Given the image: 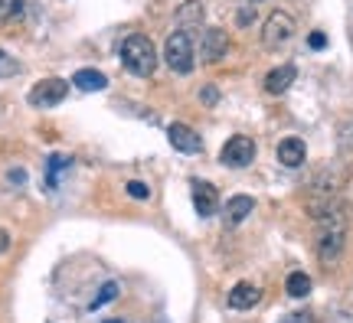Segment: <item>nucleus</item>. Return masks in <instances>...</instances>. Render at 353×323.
<instances>
[{
	"instance_id": "2",
	"label": "nucleus",
	"mask_w": 353,
	"mask_h": 323,
	"mask_svg": "<svg viewBox=\"0 0 353 323\" xmlns=\"http://www.w3.org/2000/svg\"><path fill=\"white\" fill-rule=\"evenodd\" d=\"M164 59H167V65H170L176 75H190V72H193L196 56H193V39H190L187 30H176V33H170V37H167Z\"/></svg>"
},
{
	"instance_id": "20",
	"label": "nucleus",
	"mask_w": 353,
	"mask_h": 323,
	"mask_svg": "<svg viewBox=\"0 0 353 323\" xmlns=\"http://www.w3.org/2000/svg\"><path fill=\"white\" fill-rule=\"evenodd\" d=\"M125 193L131 199H151V187H148V183H141V180H128Z\"/></svg>"
},
{
	"instance_id": "24",
	"label": "nucleus",
	"mask_w": 353,
	"mask_h": 323,
	"mask_svg": "<svg viewBox=\"0 0 353 323\" xmlns=\"http://www.w3.org/2000/svg\"><path fill=\"white\" fill-rule=\"evenodd\" d=\"M281 323H317L311 313H291V317H285Z\"/></svg>"
},
{
	"instance_id": "16",
	"label": "nucleus",
	"mask_w": 353,
	"mask_h": 323,
	"mask_svg": "<svg viewBox=\"0 0 353 323\" xmlns=\"http://www.w3.org/2000/svg\"><path fill=\"white\" fill-rule=\"evenodd\" d=\"M285 291H288L291 298H307L311 294V278L304 271H291L288 281H285Z\"/></svg>"
},
{
	"instance_id": "7",
	"label": "nucleus",
	"mask_w": 353,
	"mask_h": 323,
	"mask_svg": "<svg viewBox=\"0 0 353 323\" xmlns=\"http://www.w3.org/2000/svg\"><path fill=\"white\" fill-rule=\"evenodd\" d=\"M167 137H170V144H174L180 154H200L203 150V137L187 125H170Z\"/></svg>"
},
{
	"instance_id": "14",
	"label": "nucleus",
	"mask_w": 353,
	"mask_h": 323,
	"mask_svg": "<svg viewBox=\"0 0 353 323\" xmlns=\"http://www.w3.org/2000/svg\"><path fill=\"white\" fill-rule=\"evenodd\" d=\"M72 85L82 88V92H101V88L108 85V79L99 72V69H79L72 75Z\"/></svg>"
},
{
	"instance_id": "15",
	"label": "nucleus",
	"mask_w": 353,
	"mask_h": 323,
	"mask_svg": "<svg viewBox=\"0 0 353 323\" xmlns=\"http://www.w3.org/2000/svg\"><path fill=\"white\" fill-rule=\"evenodd\" d=\"M69 167H72V160H69L65 154H52L50 160H46V180H43V183H46V189H56L59 174H63V170H69Z\"/></svg>"
},
{
	"instance_id": "26",
	"label": "nucleus",
	"mask_w": 353,
	"mask_h": 323,
	"mask_svg": "<svg viewBox=\"0 0 353 323\" xmlns=\"http://www.w3.org/2000/svg\"><path fill=\"white\" fill-rule=\"evenodd\" d=\"M10 249V236H7V232H3V229H0V255H3V251Z\"/></svg>"
},
{
	"instance_id": "28",
	"label": "nucleus",
	"mask_w": 353,
	"mask_h": 323,
	"mask_svg": "<svg viewBox=\"0 0 353 323\" xmlns=\"http://www.w3.org/2000/svg\"><path fill=\"white\" fill-rule=\"evenodd\" d=\"M249 3H259V0H249Z\"/></svg>"
},
{
	"instance_id": "18",
	"label": "nucleus",
	"mask_w": 353,
	"mask_h": 323,
	"mask_svg": "<svg viewBox=\"0 0 353 323\" xmlns=\"http://www.w3.org/2000/svg\"><path fill=\"white\" fill-rule=\"evenodd\" d=\"M23 17V0H0V20H17Z\"/></svg>"
},
{
	"instance_id": "4",
	"label": "nucleus",
	"mask_w": 353,
	"mask_h": 323,
	"mask_svg": "<svg viewBox=\"0 0 353 323\" xmlns=\"http://www.w3.org/2000/svg\"><path fill=\"white\" fill-rule=\"evenodd\" d=\"M219 160L226 163V167H236V170L249 167L255 160V140L245 134L229 137L226 144H223V150H219Z\"/></svg>"
},
{
	"instance_id": "11",
	"label": "nucleus",
	"mask_w": 353,
	"mask_h": 323,
	"mask_svg": "<svg viewBox=\"0 0 353 323\" xmlns=\"http://www.w3.org/2000/svg\"><path fill=\"white\" fill-rule=\"evenodd\" d=\"M294 79H298V69H294V65H278V69H272V72L265 75V92H268V95H281V92L291 88Z\"/></svg>"
},
{
	"instance_id": "1",
	"label": "nucleus",
	"mask_w": 353,
	"mask_h": 323,
	"mask_svg": "<svg viewBox=\"0 0 353 323\" xmlns=\"http://www.w3.org/2000/svg\"><path fill=\"white\" fill-rule=\"evenodd\" d=\"M121 65L131 75H141V79L154 75V69H157V50H154V43L144 33H131L121 43Z\"/></svg>"
},
{
	"instance_id": "22",
	"label": "nucleus",
	"mask_w": 353,
	"mask_h": 323,
	"mask_svg": "<svg viewBox=\"0 0 353 323\" xmlns=\"http://www.w3.org/2000/svg\"><path fill=\"white\" fill-rule=\"evenodd\" d=\"M307 46H311V50H324V46H327V37H324L321 30H314V33L307 37Z\"/></svg>"
},
{
	"instance_id": "12",
	"label": "nucleus",
	"mask_w": 353,
	"mask_h": 323,
	"mask_svg": "<svg viewBox=\"0 0 353 323\" xmlns=\"http://www.w3.org/2000/svg\"><path fill=\"white\" fill-rule=\"evenodd\" d=\"M203 17H206V10H203V0H187L183 7H176V26L180 30H196V26H203Z\"/></svg>"
},
{
	"instance_id": "23",
	"label": "nucleus",
	"mask_w": 353,
	"mask_h": 323,
	"mask_svg": "<svg viewBox=\"0 0 353 323\" xmlns=\"http://www.w3.org/2000/svg\"><path fill=\"white\" fill-rule=\"evenodd\" d=\"M252 17H255V7H242L236 20H239V26H249V23H252Z\"/></svg>"
},
{
	"instance_id": "17",
	"label": "nucleus",
	"mask_w": 353,
	"mask_h": 323,
	"mask_svg": "<svg viewBox=\"0 0 353 323\" xmlns=\"http://www.w3.org/2000/svg\"><path fill=\"white\" fill-rule=\"evenodd\" d=\"M118 291H121V284H118V281H108V284H101L99 294L92 298V311H99V307H105V304H112V300L118 298Z\"/></svg>"
},
{
	"instance_id": "19",
	"label": "nucleus",
	"mask_w": 353,
	"mask_h": 323,
	"mask_svg": "<svg viewBox=\"0 0 353 323\" xmlns=\"http://www.w3.org/2000/svg\"><path fill=\"white\" fill-rule=\"evenodd\" d=\"M17 72H20V63L13 59L10 52H3V50H0V79H13Z\"/></svg>"
},
{
	"instance_id": "27",
	"label": "nucleus",
	"mask_w": 353,
	"mask_h": 323,
	"mask_svg": "<svg viewBox=\"0 0 353 323\" xmlns=\"http://www.w3.org/2000/svg\"><path fill=\"white\" fill-rule=\"evenodd\" d=\"M105 323H125V320H105Z\"/></svg>"
},
{
	"instance_id": "25",
	"label": "nucleus",
	"mask_w": 353,
	"mask_h": 323,
	"mask_svg": "<svg viewBox=\"0 0 353 323\" xmlns=\"http://www.w3.org/2000/svg\"><path fill=\"white\" fill-rule=\"evenodd\" d=\"M7 180H10V183H26V170H10Z\"/></svg>"
},
{
	"instance_id": "10",
	"label": "nucleus",
	"mask_w": 353,
	"mask_h": 323,
	"mask_svg": "<svg viewBox=\"0 0 353 323\" xmlns=\"http://www.w3.org/2000/svg\"><path fill=\"white\" fill-rule=\"evenodd\" d=\"M259 298H262L259 287L249 284V281H239V284L229 291V307H232V311H249V307L259 304Z\"/></svg>"
},
{
	"instance_id": "6",
	"label": "nucleus",
	"mask_w": 353,
	"mask_h": 323,
	"mask_svg": "<svg viewBox=\"0 0 353 323\" xmlns=\"http://www.w3.org/2000/svg\"><path fill=\"white\" fill-rule=\"evenodd\" d=\"M226 52H229V33L226 30L213 26V30L203 33V43H200V59L203 63H219V59H226Z\"/></svg>"
},
{
	"instance_id": "3",
	"label": "nucleus",
	"mask_w": 353,
	"mask_h": 323,
	"mask_svg": "<svg viewBox=\"0 0 353 323\" xmlns=\"http://www.w3.org/2000/svg\"><path fill=\"white\" fill-rule=\"evenodd\" d=\"M294 37V17L285 10H275L262 26V43L268 50H278V46H285L288 39Z\"/></svg>"
},
{
	"instance_id": "13",
	"label": "nucleus",
	"mask_w": 353,
	"mask_h": 323,
	"mask_svg": "<svg viewBox=\"0 0 353 323\" xmlns=\"http://www.w3.org/2000/svg\"><path fill=\"white\" fill-rule=\"evenodd\" d=\"M252 209H255V199L252 196H232L226 202V222L229 225L245 222V219L252 216Z\"/></svg>"
},
{
	"instance_id": "5",
	"label": "nucleus",
	"mask_w": 353,
	"mask_h": 323,
	"mask_svg": "<svg viewBox=\"0 0 353 323\" xmlns=\"http://www.w3.org/2000/svg\"><path fill=\"white\" fill-rule=\"evenodd\" d=\"M65 92H69V85L63 79H43V82L30 88V105L33 108H52V105H59L65 98Z\"/></svg>"
},
{
	"instance_id": "9",
	"label": "nucleus",
	"mask_w": 353,
	"mask_h": 323,
	"mask_svg": "<svg viewBox=\"0 0 353 323\" xmlns=\"http://www.w3.org/2000/svg\"><path fill=\"white\" fill-rule=\"evenodd\" d=\"M304 157H307V147H304L301 137H285V140L278 144V163H281V167L294 170V167L304 163Z\"/></svg>"
},
{
	"instance_id": "8",
	"label": "nucleus",
	"mask_w": 353,
	"mask_h": 323,
	"mask_svg": "<svg viewBox=\"0 0 353 323\" xmlns=\"http://www.w3.org/2000/svg\"><path fill=\"white\" fill-rule=\"evenodd\" d=\"M193 206L200 212L203 219L213 216L219 209V193H216L213 183H203V180H193Z\"/></svg>"
},
{
	"instance_id": "21",
	"label": "nucleus",
	"mask_w": 353,
	"mask_h": 323,
	"mask_svg": "<svg viewBox=\"0 0 353 323\" xmlns=\"http://www.w3.org/2000/svg\"><path fill=\"white\" fill-rule=\"evenodd\" d=\"M200 101H203V105H216V101H219V92H216V85H203L200 88Z\"/></svg>"
}]
</instances>
